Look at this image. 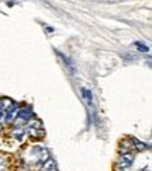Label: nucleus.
Here are the masks:
<instances>
[{"label":"nucleus","instance_id":"nucleus-1","mask_svg":"<svg viewBox=\"0 0 152 171\" xmlns=\"http://www.w3.org/2000/svg\"><path fill=\"white\" fill-rule=\"evenodd\" d=\"M144 149H145V145L138 142L137 139H133V137H128V139L123 140V143H121V150L125 153H131V152H135V150H144Z\"/></svg>","mask_w":152,"mask_h":171},{"label":"nucleus","instance_id":"nucleus-2","mask_svg":"<svg viewBox=\"0 0 152 171\" xmlns=\"http://www.w3.org/2000/svg\"><path fill=\"white\" fill-rule=\"evenodd\" d=\"M134 161V156L131 153H124L118 157L117 163H116V170H128Z\"/></svg>","mask_w":152,"mask_h":171},{"label":"nucleus","instance_id":"nucleus-3","mask_svg":"<svg viewBox=\"0 0 152 171\" xmlns=\"http://www.w3.org/2000/svg\"><path fill=\"white\" fill-rule=\"evenodd\" d=\"M57 54L59 55V58L63 60V63L66 65V67H68V69H69L72 73L75 72V65H73V62L70 60V58H69V56H66L65 54H62V52H58V51H57Z\"/></svg>","mask_w":152,"mask_h":171},{"label":"nucleus","instance_id":"nucleus-4","mask_svg":"<svg viewBox=\"0 0 152 171\" xmlns=\"http://www.w3.org/2000/svg\"><path fill=\"white\" fill-rule=\"evenodd\" d=\"M17 114H19V108H17V105H16V104H13V108H11V109H10V107H9V109H7L6 121H7V122H10V121H13V118L16 117Z\"/></svg>","mask_w":152,"mask_h":171},{"label":"nucleus","instance_id":"nucleus-5","mask_svg":"<svg viewBox=\"0 0 152 171\" xmlns=\"http://www.w3.org/2000/svg\"><path fill=\"white\" fill-rule=\"evenodd\" d=\"M42 170H51V171L58 170L57 163H55L52 158H47V163H44V165H42Z\"/></svg>","mask_w":152,"mask_h":171},{"label":"nucleus","instance_id":"nucleus-6","mask_svg":"<svg viewBox=\"0 0 152 171\" xmlns=\"http://www.w3.org/2000/svg\"><path fill=\"white\" fill-rule=\"evenodd\" d=\"M17 115H19V119H21L23 122H24V121H27V119H30V118H31L32 111H31V109H21V111H20Z\"/></svg>","mask_w":152,"mask_h":171},{"label":"nucleus","instance_id":"nucleus-7","mask_svg":"<svg viewBox=\"0 0 152 171\" xmlns=\"http://www.w3.org/2000/svg\"><path fill=\"white\" fill-rule=\"evenodd\" d=\"M82 94H83V98H85L86 104H87V105H92V93H90V90L82 89Z\"/></svg>","mask_w":152,"mask_h":171},{"label":"nucleus","instance_id":"nucleus-8","mask_svg":"<svg viewBox=\"0 0 152 171\" xmlns=\"http://www.w3.org/2000/svg\"><path fill=\"white\" fill-rule=\"evenodd\" d=\"M30 135H31L32 137H41V136H44V130L41 129V126L38 128V129H35V128H30Z\"/></svg>","mask_w":152,"mask_h":171},{"label":"nucleus","instance_id":"nucleus-9","mask_svg":"<svg viewBox=\"0 0 152 171\" xmlns=\"http://www.w3.org/2000/svg\"><path fill=\"white\" fill-rule=\"evenodd\" d=\"M134 45H135V46L138 48V51H141V52H148L149 51V48L146 46V45H144L142 42H135Z\"/></svg>","mask_w":152,"mask_h":171},{"label":"nucleus","instance_id":"nucleus-10","mask_svg":"<svg viewBox=\"0 0 152 171\" xmlns=\"http://www.w3.org/2000/svg\"><path fill=\"white\" fill-rule=\"evenodd\" d=\"M3 117V111H2V109H0V118Z\"/></svg>","mask_w":152,"mask_h":171},{"label":"nucleus","instance_id":"nucleus-11","mask_svg":"<svg viewBox=\"0 0 152 171\" xmlns=\"http://www.w3.org/2000/svg\"><path fill=\"white\" fill-rule=\"evenodd\" d=\"M0 130H2V128H0Z\"/></svg>","mask_w":152,"mask_h":171}]
</instances>
